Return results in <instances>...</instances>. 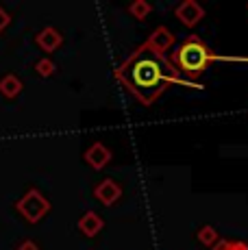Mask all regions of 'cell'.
<instances>
[{"instance_id":"1","label":"cell","mask_w":248,"mask_h":250,"mask_svg":"<svg viewBox=\"0 0 248 250\" xmlns=\"http://www.w3.org/2000/svg\"><path fill=\"white\" fill-rule=\"evenodd\" d=\"M116 79L142 104H152L170 85L187 83L165 57L152 52L148 46H140L116 70Z\"/></svg>"},{"instance_id":"2","label":"cell","mask_w":248,"mask_h":250,"mask_svg":"<svg viewBox=\"0 0 248 250\" xmlns=\"http://www.w3.org/2000/svg\"><path fill=\"white\" fill-rule=\"evenodd\" d=\"M218 59L233 61L231 57L227 59V57L216 55V52L205 44L198 35H187L179 46H176V50L172 52V61H170V63L176 68V72H179L181 79L185 76V79L192 83V81H196L198 76L207 70V65L211 63V61H218Z\"/></svg>"},{"instance_id":"3","label":"cell","mask_w":248,"mask_h":250,"mask_svg":"<svg viewBox=\"0 0 248 250\" xmlns=\"http://www.w3.org/2000/svg\"><path fill=\"white\" fill-rule=\"evenodd\" d=\"M16 209H18L20 215H24L28 222L35 224L50 211V203L41 196L40 189H28L26 194L16 203Z\"/></svg>"},{"instance_id":"4","label":"cell","mask_w":248,"mask_h":250,"mask_svg":"<svg viewBox=\"0 0 248 250\" xmlns=\"http://www.w3.org/2000/svg\"><path fill=\"white\" fill-rule=\"evenodd\" d=\"M174 44H176V37L172 35V31L165 26H157L155 31H152V35L148 37V42H146V46L161 57H165V52L172 50Z\"/></svg>"},{"instance_id":"5","label":"cell","mask_w":248,"mask_h":250,"mask_svg":"<svg viewBox=\"0 0 248 250\" xmlns=\"http://www.w3.org/2000/svg\"><path fill=\"white\" fill-rule=\"evenodd\" d=\"M174 16L181 24H185V26L192 28L205 18V9L200 7L196 0H183V2L174 9Z\"/></svg>"},{"instance_id":"6","label":"cell","mask_w":248,"mask_h":250,"mask_svg":"<svg viewBox=\"0 0 248 250\" xmlns=\"http://www.w3.org/2000/svg\"><path fill=\"white\" fill-rule=\"evenodd\" d=\"M94 196H96V198H98L103 205L109 207V205H113V203H116V200L122 196V187L118 185V183L113 181V179H104V181L96 187V189H94Z\"/></svg>"},{"instance_id":"7","label":"cell","mask_w":248,"mask_h":250,"mask_svg":"<svg viewBox=\"0 0 248 250\" xmlns=\"http://www.w3.org/2000/svg\"><path fill=\"white\" fill-rule=\"evenodd\" d=\"M61 42H63L61 33L57 31V28H52V26H46L44 31H40L37 33V37H35V44L40 46L44 52H55L57 48L61 46Z\"/></svg>"},{"instance_id":"8","label":"cell","mask_w":248,"mask_h":250,"mask_svg":"<svg viewBox=\"0 0 248 250\" xmlns=\"http://www.w3.org/2000/svg\"><path fill=\"white\" fill-rule=\"evenodd\" d=\"M85 161H87L92 167H96V170H103V167L111 161V152L107 150V146H104V144L96 142V144H92V146H89L87 152H85Z\"/></svg>"},{"instance_id":"9","label":"cell","mask_w":248,"mask_h":250,"mask_svg":"<svg viewBox=\"0 0 248 250\" xmlns=\"http://www.w3.org/2000/svg\"><path fill=\"white\" fill-rule=\"evenodd\" d=\"M103 227H104V222L96 211H87V213L79 220V230L83 235H87V237H96L100 230H103Z\"/></svg>"},{"instance_id":"10","label":"cell","mask_w":248,"mask_h":250,"mask_svg":"<svg viewBox=\"0 0 248 250\" xmlns=\"http://www.w3.org/2000/svg\"><path fill=\"white\" fill-rule=\"evenodd\" d=\"M20 91H22V81L16 74H4L0 79V94L4 98H16Z\"/></svg>"},{"instance_id":"11","label":"cell","mask_w":248,"mask_h":250,"mask_svg":"<svg viewBox=\"0 0 248 250\" xmlns=\"http://www.w3.org/2000/svg\"><path fill=\"white\" fill-rule=\"evenodd\" d=\"M218 230L213 229V227H200V230H198V242L200 244H205V246H216L218 244Z\"/></svg>"},{"instance_id":"12","label":"cell","mask_w":248,"mask_h":250,"mask_svg":"<svg viewBox=\"0 0 248 250\" xmlns=\"http://www.w3.org/2000/svg\"><path fill=\"white\" fill-rule=\"evenodd\" d=\"M152 11V7L148 2H144V0H137V2H133L131 7H128V13H131L133 18H137V20H144V18H148V13Z\"/></svg>"},{"instance_id":"13","label":"cell","mask_w":248,"mask_h":250,"mask_svg":"<svg viewBox=\"0 0 248 250\" xmlns=\"http://www.w3.org/2000/svg\"><path fill=\"white\" fill-rule=\"evenodd\" d=\"M35 70H37V74L46 79V76H52V74H55V63H52L50 59H40V61L35 63Z\"/></svg>"},{"instance_id":"14","label":"cell","mask_w":248,"mask_h":250,"mask_svg":"<svg viewBox=\"0 0 248 250\" xmlns=\"http://www.w3.org/2000/svg\"><path fill=\"white\" fill-rule=\"evenodd\" d=\"M218 250H248V246L242 242H224Z\"/></svg>"},{"instance_id":"15","label":"cell","mask_w":248,"mask_h":250,"mask_svg":"<svg viewBox=\"0 0 248 250\" xmlns=\"http://www.w3.org/2000/svg\"><path fill=\"white\" fill-rule=\"evenodd\" d=\"M9 22H11V18H9V13H7V11H4V9H2V7H0V33H2V31H4V28H7V26H9Z\"/></svg>"},{"instance_id":"16","label":"cell","mask_w":248,"mask_h":250,"mask_svg":"<svg viewBox=\"0 0 248 250\" xmlns=\"http://www.w3.org/2000/svg\"><path fill=\"white\" fill-rule=\"evenodd\" d=\"M16 250H40V246H37V244L33 242V239H24V242H22Z\"/></svg>"}]
</instances>
